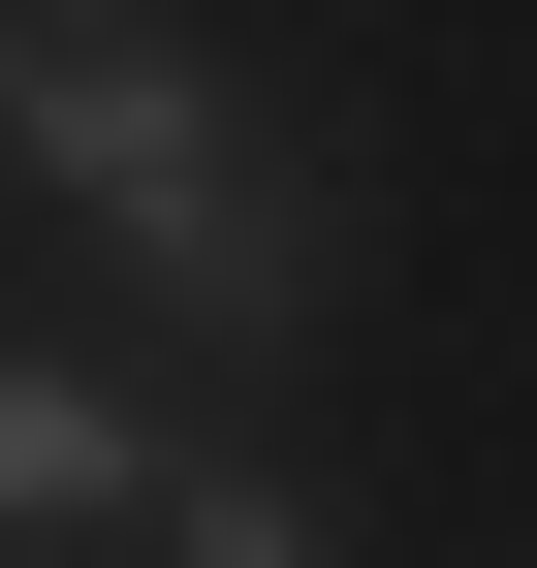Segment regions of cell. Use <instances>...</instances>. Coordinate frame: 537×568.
Returning <instances> with one entry per match:
<instances>
[{
  "label": "cell",
  "instance_id": "obj_1",
  "mask_svg": "<svg viewBox=\"0 0 537 568\" xmlns=\"http://www.w3.org/2000/svg\"><path fill=\"white\" fill-rule=\"evenodd\" d=\"M0 159L159 284L190 347H316V253H348V222H316V159L222 95L190 0H0Z\"/></svg>",
  "mask_w": 537,
  "mask_h": 568
},
{
  "label": "cell",
  "instance_id": "obj_2",
  "mask_svg": "<svg viewBox=\"0 0 537 568\" xmlns=\"http://www.w3.org/2000/svg\"><path fill=\"white\" fill-rule=\"evenodd\" d=\"M159 410L126 379H63V347H0V568H63V537H159Z\"/></svg>",
  "mask_w": 537,
  "mask_h": 568
},
{
  "label": "cell",
  "instance_id": "obj_3",
  "mask_svg": "<svg viewBox=\"0 0 537 568\" xmlns=\"http://www.w3.org/2000/svg\"><path fill=\"white\" fill-rule=\"evenodd\" d=\"M159 568H348V537H316L285 474H159Z\"/></svg>",
  "mask_w": 537,
  "mask_h": 568
}]
</instances>
